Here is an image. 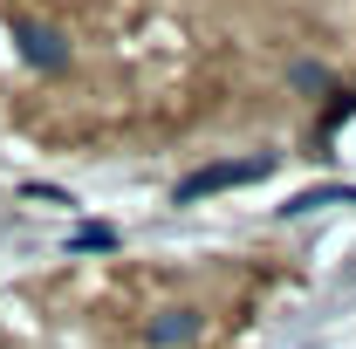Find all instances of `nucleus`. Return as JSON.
Listing matches in <instances>:
<instances>
[{
    "mask_svg": "<svg viewBox=\"0 0 356 349\" xmlns=\"http://www.w3.org/2000/svg\"><path fill=\"white\" fill-rule=\"evenodd\" d=\"M185 336H199V308H165V315L144 329L151 349H172V343H185Z\"/></svg>",
    "mask_w": 356,
    "mask_h": 349,
    "instance_id": "obj_1",
    "label": "nucleus"
}]
</instances>
